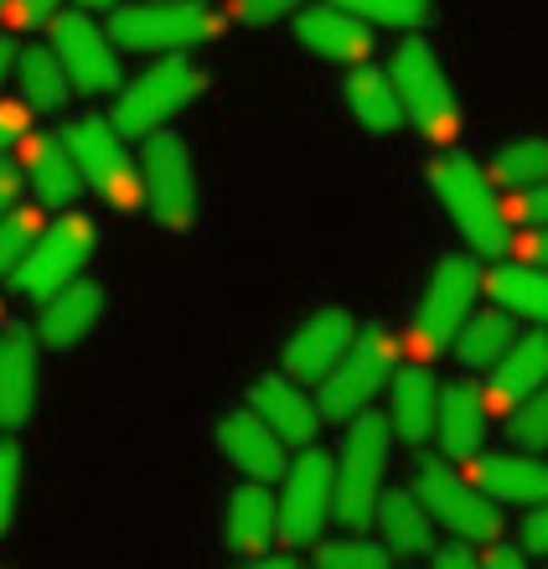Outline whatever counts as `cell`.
Here are the masks:
<instances>
[{
    "label": "cell",
    "mask_w": 548,
    "mask_h": 569,
    "mask_svg": "<svg viewBox=\"0 0 548 569\" xmlns=\"http://www.w3.org/2000/svg\"><path fill=\"white\" fill-rule=\"evenodd\" d=\"M388 83L399 93V109L415 120V130L435 146H450L460 136V104H456V89L445 78L440 58H435L430 42L419 37H403L393 47V62H388Z\"/></svg>",
    "instance_id": "4"
},
{
    "label": "cell",
    "mask_w": 548,
    "mask_h": 569,
    "mask_svg": "<svg viewBox=\"0 0 548 569\" xmlns=\"http://www.w3.org/2000/svg\"><path fill=\"white\" fill-rule=\"evenodd\" d=\"M512 342H518V327H512L507 311H471L450 347H456V358L466 368H497Z\"/></svg>",
    "instance_id": "30"
},
{
    "label": "cell",
    "mask_w": 548,
    "mask_h": 569,
    "mask_svg": "<svg viewBox=\"0 0 548 569\" xmlns=\"http://www.w3.org/2000/svg\"><path fill=\"white\" fill-rule=\"evenodd\" d=\"M37 389H42V347H37V331H27V327L0 331V435L21 430L31 420Z\"/></svg>",
    "instance_id": "14"
},
{
    "label": "cell",
    "mask_w": 548,
    "mask_h": 569,
    "mask_svg": "<svg viewBox=\"0 0 548 569\" xmlns=\"http://www.w3.org/2000/svg\"><path fill=\"white\" fill-rule=\"evenodd\" d=\"M419 502L440 518L460 543H497L502 533V512L487 492H476L471 477H460L450 461H419Z\"/></svg>",
    "instance_id": "12"
},
{
    "label": "cell",
    "mask_w": 548,
    "mask_h": 569,
    "mask_svg": "<svg viewBox=\"0 0 548 569\" xmlns=\"http://www.w3.org/2000/svg\"><path fill=\"white\" fill-rule=\"evenodd\" d=\"M93 243H99V233H93V218L89 212H62L58 223H42V233L31 239L27 259L11 270L16 290L31 300H47L58 296L62 284H73L78 274L89 270L93 259Z\"/></svg>",
    "instance_id": "9"
},
{
    "label": "cell",
    "mask_w": 548,
    "mask_h": 569,
    "mask_svg": "<svg viewBox=\"0 0 548 569\" xmlns=\"http://www.w3.org/2000/svg\"><path fill=\"white\" fill-rule=\"evenodd\" d=\"M388 420L383 415H352L347 420V440L337 456V487H331V518L347 528H368L372 508L383 497V461H388Z\"/></svg>",
    "instance_id": "7"
},
{
    "label": "cell",
    "mask_w": 548,
    "mask_h": 569,
    "mask_svg": "<svg viewBox=\"0 0 548 569\" xmlns=\"http://www.w3.org/2000/svg\"><path fill=\"white\" fill-rule=\"evenodd\" d=\"M399 331L388 327H362L352 331V342L331 362L327 373H321V393H316V409L327 415V420H352L362 409L388 389V378L399 368Z\"/></svg>",
    "instance_id": "3"
},
{
    "label": "cell",
    "mask_w": 548,
    "mask_h": 569,
    "mask_svg": "<svg viewBox=\"0 0 548 569\" xmlns=\"http://www.w3.org/2000/svg\"><path fill=\"white\" fill-rule=\"evenodd\" d=\"M528 259H534V264H544V270H548V223L538 228L534 239H528Z\"/></svg>",
    "instance_id": "45"
},
{
    "label": "cell",
    "mask_w": 548,
    "mask_h": 569,
    "mask_svg": "<svg viewBox=\"0 0 548 569\" xmlns=\"http://www.w3.org/2000/svg\"><path fill=\"white\" fill-rule=\"evenodd\" d=\"M425 171H430V192L445 202L450 223L460 228V239L471 243L476 254H507L512 249V223L502 212V197H497V187L471 156L440 150Z\"/></svg>",
    "instance_id": "1"
},
{
    "label": "cell",
    "mask_w": 548,
    "mask_h": 569,
    "mask_svg": "<svg viewBox=\"0 0 548 569\" xmlns=\"http://www.w3.org/2000/svg\"><path fill=\"white\" fill-rule=\"evenodd\" d=\"M249 409L269 430L280 435L285 446H316V430H321V409L306 399L290 373H265L259 383L249 389Z\"/></svg>",
    "instance_id": "16"
},
{
    "label": "cell",
    "mask_w": 548,
    "mask_h": 569,
    "mask_svg": "<svg viewBox=\"0 0 548 569\" xmlns=\"http://www.w3.org/2000/svg\"><path fill=\"white\" fill-rule=\"evenodd\" d=\"M296 37L306 52L316 58H331V62H368L372 58V27L368 21H357L352 11H341V6H311V11H296Z\"/></svg>",
    "instance_id": "17"
},
{
    "label": "cell",
    "mask_w": 548,
    "mask_h": 569,
    "mask_svg": "<svg viewBox=\"0 0 548 569\" xmlns=\"http://www.w3.org/2000/svg\"><path fill=\"white\" fill-rule=\"evenodd\" d=\"M243 569H300V565L296 559H285V555H253Z\"/></svg>",
    "instance_id": "46"
},
{
    "label": "cell",
    "mask_w": 548,
    "mask_h": 569,
    "mask_svg": "<svg viewBox=\"0 0 548 569\" xmlns=\"http://www.w3.org/2000/svg\"><path fill=\"white\" fill-rule=\"evenodd\" d=\"M16 197H21V166L0 161V212H11Z\"/></svg>",
    "instance_id": "42"
},
{
    "label": "cell",
    "mask_w": 548,
    "mask_h": 569,
    "mask_svg": "<svg viewBox=\"0 0 548 569\" xmlns=\"http://www.w3.org/2000/svg\"><path fill=\"white\" fill-rule=\"evenodd\" d=\"M218 446H222V456L243 471L249 481H275V477H285V440L275 430H269L253 409H238V415H222V425H218Z\"/></svg>",
    "instance_id": "18"
},
{
    "label": "cell",
    "mask_w": 548,
    "mask_h": 569,
    "mask_svg": "<svg viewBox=\"0 0 548 569\" xmlns=\"http://www.w3.org/2000/svg\"><path fill=\"white\" fill-rule=\"evenodd\" d=\"M471 487L491 502H548V461L534 456H471Z\"/></svg>",
    "instance_id": "23"
},
{
    "label": "cell",
    "mask_w": 548,
    "mask_h": 569,
    "mask_svg": "<svg viewBox=\"0 0 548 569\" xmlns=\"http://www.w3.org/2000/svg\"><path fill=\"white\" fill-rule=\"evenodd\" d=\"M502 212H507V223H548V177L512 192V202H502Z\"/></svg>",
    "instance_id": "37"
},
{
    "label": "cell",
    "mask_w": 548,
    "mask_h": 569,
    "mask_svg": "<svg viewBox=\"0 0 548 569\" xmlns=\"http://www.w3.org/2000/svg\"><path fill=\"white\" fill-rule=\"evenodd\" d=\"M507 440L518 450H548V383L534 389L528 399L512 405V420H507Z\"/></svg>",
    "instance_id": "34"
},
{
    "label": "cell",
    "mask_w": 548,
    "mask_h": 569,
    "mask_svg": "<svg viewBox=\"0 0 548 569\" xmlns=\"http://www.w3.org/2000/svg\"><path fill=\"white\" fill-rule=\"evenodd\" d=\"M11 78L16 89H21V99L16 104L27 109V114H58L62 104H68V73H62V62L52 58V47L47 42H27L11 52Z\"/></svg>",
    "instance_id": "24"
},
{
    "label": "cell",
    "mask_w": 548,
    "mask_h": 569,
    "mask_svg": "<svg viewBox=\"0 0 548 569\" xmlns=\"http://www.w3.org/2000/svg\"><path fill=\"white\" fill-rule=\"evenodd\" d=\"M316 569H388V549L368 539H337V543H321Z\"/></svg>",
    "instance_id": "35"
},
{
    "label": "cell",
    "mask_w": 548,
    "mask_h": 569,
    "mask_svg": "<svg viewBox=\"0 0 548 569\" xmlns=\"http://www.w3.org/2000/svg\"><path fill=\"white\" fill-rule=\"evenodd\" d=\"M47 47L68 73V89L83 99H104L124 83L119 73V47L109 42V31L93 21L89 11H58L47 21Z\"/></svg>",
    "instance_id": "11"
},
{
    "label": "cell",
    "mask_w": 548,
    "mask_h": 569,
    "mask_svg": "<svg viewBox=\"0 0 548 569\" xmlns=\"http://www.w3.org/2000/svg\"><path fill=\"white\" fill-rule=\"evenodd\" d=\"M202 68H197L187 52H161L140 78L119 83L114 89V109H109V124H114L124 140H146L156 130H166V120H177L181 109L202 93Z\"/></svg>",
    "instance_id": "2"
},
{
    "label": "cell",
    "mask_w": 548,
    "mask_h": 569,
    "mask_svg": "<svg viewBox=\"0 0 548 569\" xmlns=\"http://www.w3.org/2000/svg\"><path fill=\"white\" fill-rule=\"evenodd\" d=\"M378 528H383V543L393 555H430L435 549V518L430 508L419 502V492H388L378 497V508H372Z\"/></svg>",
    "instance_id": "28"
},
{
    "label": "cell",
    "mask_w": 548,
    "mask_h": 569,
    "mask_svg": "<svg viewBox=\"0 0 548 569\" xmlns=\"http://www.w3.org/2000/svg\"><path fill=\"white\" fill-rule=\"evenodd\" d=\"M16 497H21V446L11 435H0V533L16 518Z\"/></svg>",
    "instance_id": "36"
},
{
    "label": "cell",
    "mask_w": 548,
    "mask_h": 569,
    "mask_svg": "<svg viewBox=\"0 0 548 569\" xmlns=\"http://www.w3.org/2000/svg\"><path fill=\"white\" fill-rule=\"evenodd\" d=\"M476 296H481L476 259L445 254L435 264L430 284H425V300H419V311H415V331H409V347H415L419 358H440L445 347L456 342V331L476 311Z\"/></svg>",
    "instance_id": "10"
},
{
    "label": "cell",
    "mask_w": 548,
    "mask_h": 569,
    "mask_svg": "<svg viewBox=\"0 0 548 569\" xmlns=\"http://www.w3.org/2000/svg\"><path fill=\"white\" fill-rule=\"evenodd\" d=\"M58 11H62V0H11L6 6V16H11L16 27H47Z\"/></svg>",
    "instance_id": "39"
},
{
    "label": "cell",
    "mask_w": 548,
    "mask_h": 569,
    "mask_svg": "<svg viewBox=\"0 0 548 569\" xmlns=\"http://www.w3.org/2000/svg\"><path fill=\"white\" fill-rule=\"evenodd\" d=\"M306 0H233V21L243 27H275L285 16H296Z\"/></svg>",
    "instance_id": "38"
},
{
    "label": "cell",
    "mask_w": 548,
    "mask_h": 569,
    "mask_svg": "<svg viewBox=\"0 0 548 569\" xmlns=\"http://www.w3.org/2000/svg\"><path fill=\"white\" fill-rule=\"evenodd\" d=\"M27 124H31V114L21 104H0V161H6V150L16 140H27Z\"/></svg>",
    "instance_id": "40"
},
{
    "label": "cell",
    "mask_w": 548,
    "mask_h": 569,
    "mask_svg": "<svg viewBox=\"0 0 548 569\" xmlns=\"http://www.w3.org/2000/svg\"><path fill=\"white\" fill-rule=\"evenodd\" d=\"M352 342V316L341 306H321L311 321H300L296 337L285 342V373L290 378H321Z\"/></svg>",
    "instance_id": "19"
},
{
    "label": "cell",
    "mask_w": 548,
    "mask_h": 569,
    "mask_svg": "<svg viewBox=\"0 0 548 569\" xmlns=\"http://www.w3.org/2000/svg\"><path fill=\"white\" fill-rule=\"evenodd\" d=\"M109 42L119 52H187L222 31V16L197 6V0H140V6H114L109 11Z\"/></svg>",
    "instance_id": "5"
},
{
    "label": "cell",
    "mask_w": 548,
    "mask_h": 569,
    "mask_svg": "<svg viewBox=\"0 0 548 569\" xmlns=\"http://www.w3.org/2000/svg\"><path fill=\"white\" fill-rule=\"evenodd\" d=\"M331 487H337V461H331L327 450L306 446V456L296 466H285V497L275 502L285 539L290 543L321 539V528L331 518Z\"/></svg>",
    "instance_id": "13"
},
{
    "label": "cell",
    "mask_w": 548,
    "mask_h": 569,
    "mask_svg": "<svg viewBox=\"0 0 548 569\" xmlns=\"http://www.w3.org/2000/svg\"><path fill=\"white\" fill-rule=\"evenodd\" d=\"M341 104L352 114L368 136H393L403 124V109H399V93L388 83V73L368 68V62H357L352 73L341 78Z\"/></svg>",
    "instance_id": "26"
},
{
    "label": "cell",
    "mask_w": 548,
    "mask_h": 569,
    "mask_svg": "<svg viewBox=\"0 0 548 569\" xmlns=\"http://www.w3.org/2000/svg\"><path fill=\"white\" fill-rule=\"evenodd\" d=\"M222 539L233 555H269V543L280 539V508L269 497L265 481H249L228 497V523H222Z\"/></svg>",
    "instance_id": "22"
},
{
    "label": "cell",
    "mask_w": 548,
    "mask_h": 569,
    "mask_svg": "<svg viewBox=\"0 0 548 569\" xmlns=\"http://www.w3.org/2000/svg\"><path fill=\"white\" fill-rule=\"evenodd\" d=\"M341 11H352L368 27H388V31H415L430 21V0H331Z\"/></svg>",
    "instance_id": "32"
},
{
    "label": "cell",
    "mask_w": 548,
    "mask_h": 569,
    "mask_svg": "<svg viewBox=\"0 0 548 569\" xmlns=\"http://www.w3.org/2000/svg\"><path fill=\"white\" fill-rule=\"evenodd\" d=\"M6 6H11V0H0V16H6Z\"/></svg>",
    "instance_id": "49"
},
{
    "label": "cell",
    "mask_w": 548,
    "mask_h": 569,
    "mask_svg": "<svg viewBox=\"0 0 548 569\" xmlns=\"http://www.w3.org/2000/svg\"><path fill=\"white\" fill-rule=\"evenodd\" d=\"M62 146L73 156L78 177L104 208L114 212H134L140 208V161L124 150V136L104 114H78L68 130H62Z\"/></svg>",
    "instance_id": "6"
},
{
    "label": "cell",
    "mask_w": 548,
    "mask_h": 569,
    "mask_svg": "<svg viewBox=\"0 0 548 569\" xmlns=\"http://www.w3.org/2000/svg\"><path fill=\"white\" fill-rule=\"evenodd\" d=\"M114 6H119V0H78V11H114Z\"/></svg>",
    "instance_id": "48"
},
{
    "label": "cell",
    "mask_w": 548,
    "mask_h": 569,
    "mask_svg": "<svg viewBox=\"0 0 548 569\" xmlns=\"http://www.w3.org/2000/svg\"><path fill=\"white\" fill-rule=\"evenodd\" d=\"M522 549H528V555H548V502H534V512H528Z\"/></svg>",
    "instance_id": "41"
},
{
    "label": "cell",
    "mask_w": 548,
    "mask_h": 569,
    "mask_svg": "<svg viewBox=\"0 0 548 569\" xmlns=\"http://www.w3.org/2000/svg\"><path fill=\"white\" fill-rule=\"evenodd\" d=\"M435 569H481V565H476V555H471V549H456V543H450V549H440V559H435Z\"/></svg>",
    "instance_id": "43"
},
{
    "label": "cell",
    "mask_w": 548,
    "mask_h": 569,
    "mask_svg": "<svg viewBox=\"0 0 548 569\" xmlns=\"http://www.w3.org/2000/svg\"><path fill=\"white\" fill-rule=\"evenodd\" d=\"M11 52H16V42L6 37V31H0V83L11 78Z\"/></svg>",
    "instance_id": "47"
},
{
    "label": "cell",
    "mask_w": 548,
    "mask_h": 569,
    "mask_svg": "<svg viewBox=\"0 0 548 569\" xmlns=\"http://www.w3.org/2000/svg\"><path fill=\"white\" fill-rule=\"evenodd\" d=\"M435 378L425 362H409V368H393V409H388V430L403 435V440H425L435 430Z\"/></svg>",
    "instance_id": "27"
},
{
    "label": "cell",
    "mask_w": 548,
    "mask_h": 569,
    "mask_svg": "<svg viewBox=\"0 0 548 569\" xmlns=\"http://www.w3.org/2000/svg\"><path fill=\"white\" fill-rule=\"evenodd\" d=\"M487 181L497 192H522V187H534V181L548 177V140L544 136H522L512 146H502L491 156V166H481Z\"/></svg>",
    "instance_id": "31"
},
{
    "label": "cell",
    "mask_w": 548,
    "mask_h": 569,
    "mask_svg": "<svg viewBox=\"0 0 548 569\" xmlns=\"http://www.w3.org/2000/svg\"><path fill=\"white\" fill-rule=\"evenodd\" d=\"M104 316V284L93 280H73L62 284L58 296L42 300V316H37V347H52V352H73Z\"/></svg>",
    "instance_id": "15"
},
{
    "label": "cell",
    "mask_w": 548,
    "mask_h": 569,
    "mask_svg": "<svg viewBox=\"0 0 548 569\" xmlns=\"http://www.w3.org/2000/svg\"><path fill=\"white\" fill-rule=\"evenodd\" d=\"M548 383V331H534V337H518V342L502 352V362L491 368L487 383V405H518L534 389Z\"/></svg>",
    "instance_id": "25"
},
{
    "label": "cell",
    "mask_w": 548,
    "mask_h": 569,
    "mask_svg": "<svg viewBox=\"0 0 548 569\" xmlns=\"http://www.w3.org/2000/svg\"><path fill=\"white\" fill-rule=\"evenodd\" d=\"M42 208H11L0 212V274H11L21 259H27L31 239L42 233Z\"/></svg>",
    "instance_id": "33"
},
{
    "label": "cell",
    "mask_w": 548,
    "mask_h": 569,
    "mask_svg": "<svg viewBox=\"0 0 548 569\" xmlns=\"http://www.w3.org/2000/svg\"><path fill=\"white\" fill-rule=\"evenodd\" d=\"M21 181L31 187V197H37V208H73L78 192H83V177H78L73 156H68V146H62V136H42L31 140L27 161H21Z\"/></svg>",
    "instance_id": "21"
},
{
    "label": "cell",
    "mask_w": 548,
    "mask_h": 569,
    "mask_svg": "<svg viewBox=\"0 0 548 569\" xmlns=\"http://www.w3.org/2000/svg\"><path fill=\"white\" fill-rule=\"evenodd\" d=\"M140 202L166 233H187L197 223V166L177 130L140 140Z\"/></svg>",
    "instance_id": "8"
},
{
    "label": "cell",
    "mask_w": 548,
    "mask_h": 569,
    "mask_svg": "<svg viewBox=\"0 0 548 569\" xmlns=\"http://www.w3.org/2000/svg\"><path fill=\"white\" fill-rule=\"evenodd\" d=\"M481 290H487L491 300H497V311L507 316H528V321H544L548 327V270L544 264H497V270L481 280Z\"/></svg>",
    "instance_id": "29"
},
{
    "label": "cell",
    "mask_w": 548,
    "mask_h": 569,
    "mask_svg": "<svg viewBox=\"0 0 548 569\" xmlns=\"http://www.w3.org/2000/svg\"><path fill=\"white\" fill-rule=\"evenodd\" d=\"M481 569H528V559H522L518 549H491V555L481 559Z\"/></svg>",
    "instance_id": "44"
},
{
    "label": "cell",
    "mask_w": 548,
    "mask_h": 569,
    "mask_svg": "<svg viewBox=\"0 0 548 569\" xmlns=\"http://www.w3.org/2000/svg\"><path fill=\"white\" fill-rule=\"evenodd\" d=\"M435 435L450 461H471L481 440H487V393H476V383H450L435 399Z\"/></svg>",
    "instance_id": "20"
}]
</instances>
